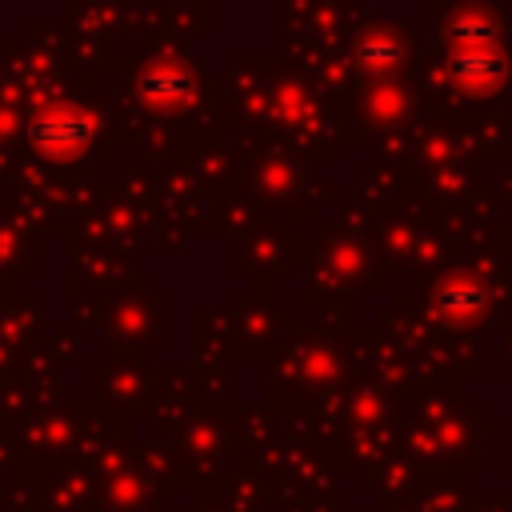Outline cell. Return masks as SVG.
<instances>
[{
    "instance_id": "obj_1",
    "label": "cell",
    "mask_w": 512,
    "mask_h": 512,
    "mask_svg": "<svg viewBox=\"0 0 512 512\" xmlns=\"http://www.w3.org/2000/svg\"><path fill=\"white\" fill-rule=\"evenodd\" d=\"M36 140L44 148H52V152H72V148H80L88 140V124L76 120L72 112H56V116L36 124Z\"/></svg>"
}]
</instances>
